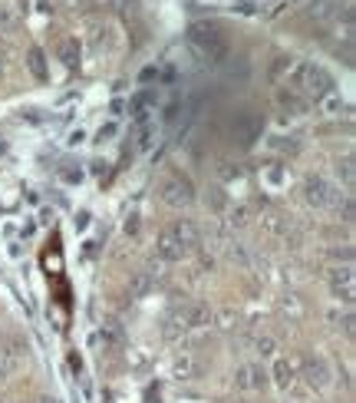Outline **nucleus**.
I'll use <instances>...</instances> for the list:
<instances>
[{
  "instance_id": "1",
  "label": "nucleus",
  "mask_w": 356,
  "mask_h": 403,
  "mask_svg": "<svg viewBox=\"0 0 356 403\" xmlns=\"http://www.w3.org/2000/svg\"><path fill=\"white\" fill-rule=\"evenodd\" d=\"M195 245H198V229L191 222H175V225H169V229L159 235L155 251H159L162 261H182Z\"/></svg>"
},
{
  "instance_id": "2",
  "label": "nucleus",
  "mask_w": 356,
  "mask_h": 403,
  "mask_svg": "<svg viewBox=\"0 0 356 403\" xmlns=\"http://www.w3.org/2000/svg\"><path fill=\"white\" fill-rule=\"evenodd\" d=\"M290 83H294V90H297L307 103H310V99H323V96L333 93V77H330L323 66H314V63H294Z\"/></svg>"
},
{
  "instance_id": "3",
  "label": "nucleus",
  "mask_w": 356,
  "mask_h": 403,
  "mask_svg": "<svg viewBox=\"0 0 356 403\" xmlns=\"http://www.w3.org/2000/svg\"><path fill=\"white\" fill-rule=\"evenodd\" d=\"M188 43L198 50V57L211 60V63H221V57L228 53L225 37H221L218 27H211V23H195V27L188 30Z\"/></svg>"
},
{
  "instance_id": "4",
  "label": "nucleus",
  "mask_w": 356,
  "mask_h": 403,
  "mask_svg": "<svg viewBox=\"0 0 356 403\" xmlns=\"http://www.w3.org/2000/svg\"><path fill=\"white\" fill-rule=\"evenodd\" d=\"M300 195H303V202L314 205V209H340V202H343L340 189L333 185V182H327L323 175H310V179H303Z\"/></svg>"
},
{
  "instance_id": "5",
  "label": "nucleus",
  "mask_w": 356,
  "mask_h": 403,
  "mask_svg": "<svg viewBox=\"0 0 356 403\" xmlns=\"http://www.w3.org/2000/svg\"><path fill=\"white\" fill-rule=\"evenodd\" d=\"M211 321V311L208 307H202V304H191V307H185V311H178V314H172L169 321H165V337H178L182 330H188V327H202V324H208Z\"/></svg>"
},
{
  "instance_id": "6",
  "label": "nucleus",
  "mask_w": 356,
  "mask_h": 403,
  "mask_svg": "<svg viewBox=\"0 0 356 403\" xmlns=\"http://www.w3.org/2000/svg\"><path fill=\"white\" fill-rule=\"evenodd\" d=\"M191 185H188L185 179H178V175H169L165 182H162V202H169V205H191Z\"/></svg>"
},
{
  "instance_id": "7",
  "label": "nucleus",
  "mask_w": 356,
  "mask_h": 403,
  "mask_svg": "<svg viewBox=\"0 0 356 403\" xmlns=\"http://www.w3.org/2000/svg\"><path fill=\"white\" fill-rule=\"evenodd\" d=\"M303 380L310 387H317V390H323V387H330V380H333V370H330V364L323 357H307L303 361Z\"/></svg>"
},
{
  "instance_id": "8",
  "label": "nucleus",
  "mask_w": 356,
  "mask_h": 403,
  "mask_svg": "<svg viewBox=\"0 0 356 403\" xmlns=\"http://www.w3.org/2000/svg\"><path fill=\"white\" fill-rule=\"evenodd\" d=\"M234 387L238 390H261L267 387V374H264V367H238V374H234Z\"/></svg>"
},
{
  "instance_id": "9",
  "label": "nucleus",
  "mask_w": 356,
  "mask_h": 403,
  "mask_svg": "<svg viewBox=\"0 0 356 403\" xmlns=\"http://www.w3.org/2000/svg\"><path fill=\"white\" fill-rule=\"evenodd\" d=\"M330 285H333V294H337L340 301H353V268L350 265H343V268H333L330 274Z\"/></svg>"
},
{
  "instance_id": "10",
  "label": "nucleus",
  "mask_w": 356,
  "mask_h": 403,
  "mask_svg": "<svg viewBox=\"0 0 356 403\" xmlns=\"http://www.w3.org/2000/svg\"><path fill=\"white\" fill-rule=\"evenodd\" d=\"M294 380H297V367H294V361L277 357V361H274V384L287 390V387H294Z\"/></svg>"
},
{
  "instance_id": "11",
  "label": "nucleus",
  "mask_w": 356,
  "mask_h": 403,
  "mask_svg": "<svg viewBox=\"0 0 356 403\" xmlns=\"http://www.w3.org/2000/svg\"><path fill=\"white\" fill-rule=\"evenodd\" d=\"M27 70L33 73L37 79H46L50 77V70H46V60H43V50L40 47H30L27 50Z\"/></svg>"
},
{
  "instance_id": "12",
  "label": "nucleus",
  "mask_w": 356,
  "mask_h": 403,
  "mask_svg": "<svg viewBox=\"0 0 356 403\" xmlns=\"http://www.w3.org/2000/svg\"><path fill=\"white\" fill-rule=\"evenodd\" d=\"M195 374H198V364H195L188 354L175 357V364H172V377H175V380H191Z\"/></svg>"
},
{
  "instance_id": "13",
  "label": "nucleus",
  "mask_w": 356,
  "mask_h": 403,
  "mask_svg": "<svg viewBox=\"0 0 356 403\" xmlns=\"http://www.w3.org/2000/svg\"><path fill=\"white\" fill-rule=\"evenodd\" d=\"M277 103H281L284 109H290V116H300L307 109V99L300 96V93H294V90H281V93H277Z\"/></svg>"
},
{
  "instance_id": "14",
  "label": "nucleus",
  "mask_w": 356,
  "mask_h": 403,
  "mask_svg": "<svg viewBox=\"0 0 356 403\" xmlns=\"http://www.w3.org/2000/svg\"><path fill=\"white\" fill-rule=\"evenodd\" d=\"M152 281H155V278H152L149 271H139V274L129 281V298H142V294L152 288Z\"/></svg>"
},
{
  "instance_id": "15",
  "label": "nucleus",
  "mask_w": 356,
  "mask_h": 403,
  "mask_svg": "<svg viewBox=\"0 0 356 403\" xmlns=\"http://www.w3.org/2000/svg\"><path fill=\"white\" fill-rule=\"evenodd\" d=\"M17 30V14L10 3H0V34H14Z\"/></svg>"
},
{
  "instance_id": "16",
  "label": "nucleus",
  "mask_w": 356,
  "mask_h": 403,
  "mask_svg": "<svg viewBox=\"0 0 356 403\" xmlns=\"http://www.w3.org/2000/svg\"><path fill=\"white\" fill-rule=\"evenodd\" d=\"M294 63H297V60H294V57H277V60H274V66H271V79L277 83V79L290 77V70H294Z\"/></svg>"
},
{
  "instance_id": "17",
  "label": "nucleus",
  "mask_w": 356,
  "mask_h": 403,
  "mask_svg": "<svg viewBox=\"0 0 356 403\" xmlns=\"http://www.w3.org/2000/svg\"><path fill=\"white\" fill-rule=\"evenodd\" d=\"M59 60H63L66 66H73L76 60H79V47H76V40H63V43H59Z\"/></svg>"
},
{
  "instance_id": "18",
  "label": "nucleus",
  "mask_w": 356,
  "mask_h": 403,
  "mask_svg": "<svg viewBox=\"0 0 356 403\" xmlns=\"http://www.w3.org/2000/svg\"><path fill=\"white\" fill-rule=\"evenodd\" d=\"M337 172L343 175V185H353V179H356V169H353V155H343L337 162Z\"/></svg>"
},
{
  "instance_id": "19",
  "label": "nucleus",
  "mask_w": 356,
  "mask_h": 403,
  "mask_svg": "<svg viewBox=\"0 0 356 403\" xmlns=\"http://www.w3.org/2000/svg\"><path fill=\"white\" fill-rule=\"evenodd\" d=\"M254 350H258L261 357H274V354H277V341H274V337H258V341H254Z\"/></svg>"
},
{
  "instance_id": "20",
  "label": "nucleus",
  "mask_w": 356,
  "mask_h": 403,
  "mask_svg": "<svg viewBox=\"0 0 356 403\" xmlns=\"http://www.w3.org/2000/svg\"><path fill=\"white\" fill-rule=\"evenodd\" d=\"M115 133H119V122H106V126H99V133H96V142H109Z\"/></svg>"
},
{
  "instance_id": "21",
  "label": "nucleus",
  "mask_w": 356,
  "mask_h": 403,
  "mask_svg": "<svg viewBox=\"0 0 356 403\" xmlns=\"http://www.w3.org/2000/svg\"><path fill=\"white\" fill-rule=\"evenodd\" d=\"M323 109H327L330 116H337V113H343L346 106H343V99H337L333 93H330V96H323Z\"/></svg>"
},
{
  "instance_id": "22",
  "label": "nucleus",
  "mask_w": 356,
  "mask_h": 403,
  "mask_svg": "<svg viewBox=\"0 0 356 403\" xmlns=\"http://www.w3.org/2000/svg\"><path fill=\"white\" fill-rule=\"evenodd\" d=\"M63 179H66V182H79V179H83V169H63Z\"/></svg>"
},
{
  "instance_id": "23",
  "label": "nucleus",
  "mask_w": 356,
  "mask_h": 403,
  "mask_svg": "<svg viewBox=\"0 0 356 403\" xmlns=\"http://www.w3.org/2000/svg\"><path fill=\"white\" fill-rule=\"evenodd\" d=\"M267 182H271V185H281L284 172H281V169H271V172H267Z\"/></svg>"
},
{
  "instance_id": "24",
  "label": "nucleus",
  "mask_w": 356,
  "mask_h": 403,
  "mask_svg": "<svg viewBox=\"0 0 356 403\" xmlns=\"http://www.w3.org/2000/svg\"><path fill=\"white\" fill-rule=\"evenodd\" d=\"M343 222H353V202L343 198Z\"/></svg>"
},
{
  "instance_id": "25",
  "label": "nucleus",
  "mask_w": 356,
  "mask_h": 403,
  "mask_svg": "<svg viewBox=\"0 0 356 403\" xmlns=\"http://www.w3.org/2000/svg\"><path fill=\"white\" fill-rule=\"evenodd\" d=\"M231 222H238V225H244V222H247V209H238V211H231Z\"/></svg>"
},
{
  "instance_id": "26",
  "label": "nucleus",
  "mask_w": 356,
  "mask_h": 403,
  "mask_svg": "<svg viewBox=\"0 0 356 403\" xmlns=\"http://www.w3.org/2000/svg\"><path fill=\"white\" fill-rule=\"evenodd\" d=\"M70 142H73V146L76 142H83V129H73V133H70Z\"/></svg>"
},
{
  "instance_id": "27",
  "label": "nucleus",
  "mask_w": 356,
  "mask_h": 403,
  "mask_svg": "<svg viewBox=\"0 0 356 403\" xmlns=\"http://www.w3.org/2000/svg\"><path fill=\"white\" fill-rule=\"evenodd\" d=\"M7 374H10V367H7V364H3V361H0V384L7 380Z\"/></svg>"
},
{
  "instance_id": "28",
  "label": "nucleus",
  "mask_w": 356,
  "mask_h": 403,
  "mask_svg": "<svg viewBox=\"0 0 356 403\" xmlns=\"http://www.w3.org/2000/svg\"><path fill=\"white\" fill-rule=\"evenodd\" d=\"M33 403H57V400H53V397H37Z\"/></svg>"
},
{
  "instance_id": "29",
  "label": "nucleus",
  "mask_w": 356,
  "mask_h": 403,
  "mask_svg": "<svg viewBox=\"0 0 356 403\" xmlns=\"http://www.w3.org/2000/svg\"><path fill=\"white\" fill-rule=\"evenodd\" d=\"M66 3H73V7H76V3H83V0H66Z\"/></svg>"
},
{
  "instance_id": "30",
  "label": "nucleus",
  "mask_w": 356,
  "mask_h": 403,
  "mask_svg": "<svg viewBox=\"0 0 356 403\" xmlns=\"http://www.w3.org/2000/svg\"><path fill=\"white\" fill-rule=\"evenodd\" d=\"M0 403H17V400H0Z\"/></svg>"
},
{
  "instance_id": "31",
  "label": "nucleus",
  "mask_w": 356,
  "mask_h": 403,
  "mask_svg": "<svg viewBox=\"0 0 356 403\" xmlns=\"http://www.w3.org/2000/svg\"><path fill=\"white\" fill-rule=\"evenodd\" d=\"M238 403H244V400H238Z\"/></svg>"
}]
</instances>
